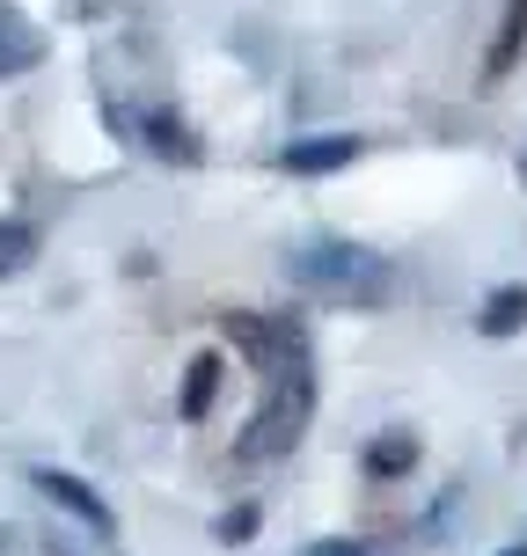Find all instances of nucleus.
<instances>
[{
	"mask_svg": "<svg viewBox=\"0 0 527 556\" xmlns=\"http://www.w3.org/2000/svg\"><path fill=\"white\" fill-rule=\"evenodd\" d=\"M505 556H527V542H513V549H505Z\"/></svg>",
	"mask_w": 527,
	"mask_h": 556,
	"instance_id": "nucleus-13",
	"label": "nucleus"
},
{
	"mask_svg": "<svg viewBox=\"0 0 527 556\" xmlns=\"http://www.w3.org/2000/svg\"><path fill=\"white\" fill-rule=\"evenodd\" d=\"M37 59H45V37H37V23H29L23 8H8V0H0V81L29 74Z\"/></svg>",
	"mask_w": 527,
	"mask_h": 556,
	"instance_id": "nucleus-5",
	"label": "nucleus"
},
{
	"mask_svg": "<svg viewBox=\"0 0 527 556\" xmlns=\"http://www.w3.org/2000/svg\"><path fill=\"white\" fill-rule=\"evenodd\" d=\"M352 162H360V139L352 132H315L278 154V168H293V176H330V168H352Z\"/></svg>",
	"mask_w": 527,
	"mask_h": 556,
	"instance_id": "nucleus-3",
	"label": "nucleus"
},
{
	"mask_svg": "<svg viewBox=\"0 0 527 556\" xmlns=\"http://www.w3.org/2000/svg\"><path fill=\"white\" fill-rule=\"evenodd\" d=\"M286 271H293V286L323 293V301H344V307H389L396 293H403L396 264L360 250V242H308Z\"/></svg>",
	"mask_w": 527,
	"mask_h": 556,
	"instance_id": "nucleus-2",
	"label": "nucleus"
},
{
	"mask_svg": "<svg viewBox=\"0 0 527 556\" xmlns=\"http://www.w3.org/2000/svg\"><path fill=\"white\" fill-rule=\"evenodd\" d=\"M125 125H139L147 132V147L154 154H176V162H198V139L176 125V117H162V111H147V117H125Z\"/></svg>",
	"mask_w": 527,
	"mask_h": 556,
	"instance_id": "nucleus-7",
	"label": "nucleus"
},
{
	"mask_svg": "<svg viewBox=\"0 0 527 556\" xmlns=\"http://www.w3.org/2000/svg\"><path fill=\"white\" fill-rule=\"evenodd\" d=\"M250 534H256V505H235L221 520V542H250Z\"/></svg>",
	"mask_w": 527,
	"mask_h": 556,
	"instance_id": "nucleus-11",
	"label": "nucleus"
},
{
	"mask_svg": "<svg viewBox=\"0 0 527 556\" xmlns=\"http://www.w3.org/2000/svg\"><path fill=\"white\" fill-rule=\"evenodd\" d=\"M29 483H37V491H45V498H52V505H66V513H74L81 528L111 534V505L96 498V491H88L81 476H66V469H37V476H29Z\"/></svg>",
	"mask_w": 527,
	"mask_h": 556,
	"instance_id": "nucleus-4",
	"label": "nucleus"
},
{
	"mask_svg": "<svg viewBox=\"0 0 527 556\" xmlns=\"http://www.w3.org/2000/svg\"><path fill=\"white\" fill-rule=\"evenodd\" d=\"M264 352V374H272V395L256 410L250 440H242V462H278L293 454L308 432V410H315V374H308V337L293 323H272V330H242Z\"/></svg>",
	"mask_w": 527,
	"mask_h": 556,
	"instance_id": "nucleus-1",
	"label": "nucleus"
},
{
	"mask_svg": "<svg viewBox=\"0 0 527 556\" xmlns=\"http://www.w3.org/2000/svg\"><path fill=\"white\" fill-rule=\"evenodd\" d=\"M366 469H374V476H403V469H417V440H411V432H381V440L366 446Z\"/></svg>",
	"mask_w": 527,
	"mask_h": 556,
	"instance_id": "nucleus-8",
	"label": "nucleus"
},
{
	"mask_svg": "<svg viewBox=\"0 0 527 556\" xmlns=\"http://www.w3.org/2000/svg\"><path fill=\"white\" fill-rule=\"evenodd\" d=\"M476 330L484 337H520L527 330V286H499V293L484 301V315H476Z\"/></svg>",
	"mask_w": 527,
	"mask_h": 556,
	"instance_id": "nucleus-6",
	"label": "nucleus"
},
{
	"mask_svg": "<svg viewBox=\"0 0 527 556\" xmlns=\"http://www.w3.org/2000/svg\"><path fill=\"white\" fill-rule=\"evenodd\" d=\"M37 256V227H23V220H0V278H15Z\"/></svg>",
	"mask_w": 527,
	"mask_h": 556,
	"instance_id": "nucleus-9",
	"label": "nucleus"
},
{
	"mask_svg": "<svg viewBox=\"0 0 527 556\" xmlns=\"http://www.w3.org/2000/svg\"><path fill=\"white\" fill-rule=\"evenodd\" d=\"M308 556H366V542H315Z\"/></svg>",
	"mask_w": 527,
	"mask_h": 556,
	"instance_id": "nucleus-12",
	"label": "nucleus"
},
{
	"mask_svg": "<svg viewBox=\"0 0 527 556\" xmlns=\"http://www.w3.org/2000/svg\"><path fill=\"white\" fill-rule=\"evenodd\" d=\"M213 389H221V359L205 352V359L191 366V381H184V417H205V410H213Z\"/></svg>",
	"mask_w": 527,
	"mask_h": 556,
	"instance_id": "nucleus-10",
	"label": "nucleus"
}]
</instances>
